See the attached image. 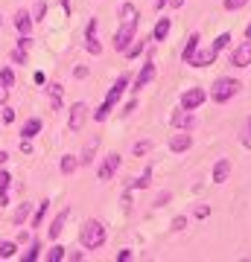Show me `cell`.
I'll return each mask as SVG.
<instances>
[{
    "label": "cell",
    "mask_w": 251,
    "mask_h": 262,
    "mask_svg": "<svg viewBox=\"0 0 251 262\" xmlns=\"http://www.w3.org/2000/svg\"><path fill=\"white\" fill-rule=\"evenodd\" d=\"M129 88H131V76H129V73L117 76V79H114V84H111V91H108V96L103 99V105H100V108L91 114L93 120H96V122H105V120H108V114L114 111V105L123 99V91H129Z\"/></svg>",
    "instance_id": "6da1fadb"
},
{
    "label": "cell",
    "mask_w": 251,
    "mask_h": 262,
    "mask_svg": "<svg viewBox=\"0 0 251 262\" xmlns=\"http://www.w3.org/2000/svg\"><path fill=\"white\" fill-rule=\"evenodd\" d=\"M240 91H242L240 79H234V76H219V79L210 84V99H214L216 105H225V102H231Z\"/></svg>",
    "instance_id": "7a4b0ae2"
},
{
    "label": "cell",
    "mask_w": 251,
    "mask_h": 262,
    "mask_svg": "<svg viewBox=\"0 0 251 262\" xmlns=\"http://www.w3.org/2000/svg\"><path fill=\"white\" fill-rule=\"evenodd\" d=\"M105 239H108V233H105V225L103 222H96V219H88L82 225V233H79V242L88 248V251H100L105 245Z\"/></svg>",
    "instance_id": "3957f363"
},
{
    "label": "cell",
    "mask_w": 251,
    "mask_h": 262,
    "mask_svg": "<svg viewBox=\"0 0 251 262\" xmlns=\"http://www.w3.org/2000/svg\"><path fill=\"white\" fill-rule=\"evenodd\" d=\"M120 163H123V158L117 155V151H111V155H105V158L100 160V169H96V181H100V184H105V181H111V178H114V172L120 169Z\"/></svg>",
    "instance_id": "277c9868"
},
{
    "label": "cell",
    "mask_w": 251,
    "mask_h": 262,
    "mask_svg": "<svg viewBox=\"0 0 251 262\" xmlns=\"http://www.w3.org/2000/svg\"><path fill=\"white\" fill-rule=\"evenodd\" d=\"M88 111H91V108H88V105L85 102H73L70 105V114H67V131H82V125L85 122H88Z\"/></svg>",
    "instance_id": "5b68a950"
},
{
    "label": "cell",
    "mask_w": 251,
    "mask_h": 262,
    "mask_svg": "<svg viewBox=\"0 0 251 262\" xmlns=\"http://www.w3.org/2000/svg\"><path fill=\"white\" fill-rule=\"evenodd\" d=\"M207 99L205 88H187L184 94H181V108L187 111H196V108H202V102Z\"/></svg>",
    "instance_id": "8992f818"
},
{
    "label": "cell",
    "mask_w": 251,
    "mask_h": 262,
    "mask_svg": "<svg viewBox=\"0 0 251 262\" xmlns=\"http://www.w3.org/2000/svg\"><path fill=\"white\" fill-rule=\"evenodd\" d=\"M134 32H138V24H123L117 29V35H114V50L117 53H126V47L134 41Z\"/></svg>",
    "instance_id": "52a82bcc"
},
{
    "label": "cell",
    "mask_w": 251,
    "mask_h": 262,
    "mask_svg": "<svg viewBox=\"0 0 251 262\" xmlns=\"http://www.w3.org/2000/svg\"><path fill=\"white\" fill-rule=\"evenodd\" d=\"M96 18L88 20V29H85V50L91 53V56H100L103 53V44H100V35H96Z\"/></svg>",
    "instance_id": "ba28073f"
},
{
    "label": "cell",
    "mask_w": 251,
    "mask_h": 262,
    "mask_svg": "<svg viewBox=\"0 0 251 262\" xmlns=\"http://www.w3.org/2000/svg\"><path fill=\"white\" fill-rule=\"evenodd\" d=\"M169 125H172V128H178V131H193V128H196L193 111H187V108H178V111L169 117Z\"/></svg>",
    "instance_id": "9c48e42d"
},
{
    "label": "cell",
    "mask_w": 251,
    "mask_h": 262,
    "mask_svg": "<svg viewBox=\"0 0 251 262\" xmlns=\"http://www.w3.org/2000/svg\"><path fill=\"white\" fill-rule=\"evenodd\" d=\"M251 64V38H245V41H240V47L231 53V67H248Z\"/></svg>",
    "instance_id": "30bf717a"
},
{
    "label": "cell",
    "mask_w": 251,
    "mask_h": 262,
    "mask_svg": "<svg viewBox=\"0 0 251 262\" xmlns=\"http://www.w3.org/2000/svg\"><path fill=\"white\" fill-rule=\"evenodd\" d=\"M152 79H155V64H152V61H146V64L140 67L138 79L131 82V88H129V91H134V94H138V91H143V88H146V84L152 82Z\"/></svg>",
    "instance_id": "8fae6325"
},
{
    "label": "cell",
    "mask_w": 251,
    "mask_h": 262,
    "mask_svg": "<svg viewBox=\"0 0 251 262\" xmlns=\"http://www.w3.org/2000/svg\"><path fill=\"white\" fill-rule=\"evenodd\" d=\"M67 219H70V207H62V213H59L56 219L50 222V227H47V236H50V239H59V233L65 230V222H67Z\"/></svg>",
    "instance_id": "7c38bea8"
},
{
    "label": "cell",
    "mask_w": 251,
    "mask_h": 262,
    "mask_svg": "<svg viewBox=\"0 0 251 262\" xmlns=\"http://www.w3.org/2000/svg\"><path fill=\"white\" fill-rule=\"evenodd\" d=\"M190 146H193V134H187V131H181V134H172V137H169V151H176V155L187 151Z\"/></svg>",
    "instance_id": "4fadbf2b"
},
{
    "label": "cell",
    "mask_w": 251,
    "mask_h": 262,
    "mask_svg": "<svg viewBox=\"0 0 251 262\" xmlns=\"http://www.w3.org/2000/svg\"><path fill=\"white\" fill-rule=\"evenodd\" d=\"M216 56H219V53H216L214 47L202 50V53L196 50V53H193V58H190V64H193V67H207V64H214V61H216Z\"/></svg>",
    "instance_id": "5bb4252c"
},
{
    "label": "cell",
    "mask_w": 251,
    "mask_h": 262,
    "mask_svg": "<svg viewBox=\"0 0 251 262\" xmlns=\"http://www.w3.org/2000/svg\"><path fill=\"white\" fill-rule=\"evenodd\" d=\"M231 178V160L228 158H219L214 163V181L216 184H225V181Z\"/></svg>",
    "instance_id": "9a60e30c"
},
{
    "label": "cell",
    "mask_w": 251,
    "mask_h": 262,
    "mask_svg": "<svg viewBox=\"0 0 251 262\" xmlns=\"http://www.w3.org/2000/svg\"><path fill=\"white\" fill-rule=\"evenodd\" d=\"M38 131H41V120H38V117H29V120L21 125V137H24V140H32Z\"/></svg>",
    "instance_id": "2e32d148"
},
{
    "label": "cell",
    "mask_w": 251,
    "mask_h": 262,
    "mask_svg": "<svg viewBox=\"0 0 251 262\" xmlns=\"http://www.w3.org/2000/svg\"><path fill=\"white\" fill-rule=\"evenodd\" d=\"M15 27H18L21 35H29V27H32V18H29L27 9H18L15 12Z\"/></svg>",
    "instance_id": "e0dca14e"
},
{
    "label": "cell",
    "mask_w": 251,
    "mask_h": 262,
    "mask_svg": "<svg viewBox=\"0 0 251 262\" xmlns=\"http://www.w3.org/2000/svg\"><path fill=\"white\" fill-rule=\"evenodd\" d=\"M169 29H172L169 18H158V24H155V29H152V38H155V41H167Z\"/></svg>",
    "instance_id": "ac0fdd59"
},
{
    "label": "cell",
    "mask_w": 251,
    "mask_h": 262,
    "mask_svg": "<svg viewBox=\"0 0 251 262\" xmlns=\"http://www.w3.org/2000/svg\"><path fill=\"white\" fill-rule=\"evenodd\" d=\"M120 18H123V24H138V18H140L138 6H134V3H123L120 6Z\"/></svg>",
    "instance_id": "d6986e66"
},
{
    "label": "cell",
    "mask_w": 251,
    "mask_h": 262,
    "mask_svg": "<svg viewBox=\"0 0 251 262\" xmlns=\"http://www.w3.org/2000/svg\"><path fill=\"white\" fill-rule=\"evenodd\" d=\"M76 166H79V160H76V155H62V163H59V169H62V175H73Z\"/></svg>",
    "instance_id": "ffe728a7"
},
{
    "label": "cell",
    "mask_w": 251,
    "mask_h": 262,
    "mask_svg": "<svg viewBox=\"0 0 251 262\" xmlns=\"http://www.w3.org/2000/svg\"><path fill=\"white\" fill-rule=\"evenodd\" d=\"M196 50H199V32H193V35L187 38V44H184V53H181V58H184L187 64H190V58H193Z\"/></svg>",
    "instance_id": "44dd1931"
},
{
    "label": "cell",
    "mask_w": 251,
    "mask_h": 262,
    "mask_svg": "<svg viewBox=\"0 0 251 262\" xmlns=\"http://www.w3.org/2000/svg\"><path fill=\"white\" fill-rule=\"evenodd\" d=\"M62 94H65V88H62L59 82L50 84V102H53V111H59V108H62Z\"/></svg>",
    "instance_id": "7402d4cb"
},
{
    "label": "cell",
    "mask_w": 251,
    "mask_h": 262,
    "mask_svg": "<svg viewBox=\"0 0 251 262\" xmlns=\"http://www.w3.org/2000/svg\"><path fill=\"white\" fill-rule=\"evenodd\" d=\"M93 151H96V140H91L88 146H85L82 158H79V166H88V163H93Z\"/></svg>",
    "instance_id": "603a6c76"
},
{
    "label": "cell",
    "mask_w": 251,
    "mask_h": 262,
    "mask_svg": "<svg viewBox=\"0 0 251 262\" xmlns=\"http://www.w3.org/2000/svg\"><path fill=\"white\" fill-rule=\"evenodd\" d=\"M240 143L245 146V149H251V117L242 122V128H240Z\"/></svg>",
    "instance_id": "cb8c5ba5"
},
{
    "label": "cell",
    "mask_w": 251,
    "mask_h": 262,
    "mask_svg": "<svg viewBox=\"0 0 251 262\" xmlns=\"http://www.w3.org/2000/svg\"><path fill=\"white\" fill-rule=\"evenodd\" d=\"M149 181H152V169L146 166L143 172H140V178L131 184V189H146V187H149Z\"/></svg>",
    "instance_id": "d4e9b609"
},
{
    "label": "cell",
    "mask_w": 251,
    "mask_h": 262,
    "mask_svg": "<svg viewBox=\"0 0 251 262\" xmlns=\"http://www.w3.org/2000/svg\"><path fill=\"white\" fill-rule=\"evenodd\" d=\"M47 210H50V201H41L38 204V213H35V219H32V227H41V222H44V215H47Z\"/></svg>",
    "instance_id": "484cf974"
},
{
    "label": "cell",
    "mask_w": 251,
    "mask_h": 262,
    "mask_svg": "<svg viewBox=\"0 0 251 262\" xmlns=\"http://www.w3.org/2000/svg\"><path fill=\"white\" fill-rule=\"evenodd\" d=\"M9 256H15V242L3 239V242H0V259H9Z\"/></svg>",
    "instance_id": "4316f807"
},
{
    "label": "cell",
    "mask_w": 251,
    "mask_h": 262,
    "mask_svg": "<svg viewBox=\"0 0 251 262\" xmlns=\"http://www.w3.org/2000/svg\"><path fill=\"white\" fill-rule=\"evenodd\" d=\"M0 82L6 84V88H12L15 84V70L12 67H0Z\"/></svg>",
    "instance_id": "83f0119b"
},
{
    "label": "cell",
    "mask_w": 251,
    "mask_h": 262,
    "mask_svg": "<svg viewBox=\"0 0 251 262\" xmlns=\"http://www.w3.org/2000/svg\"><path fill=\"white\" fill-rule=\"evenodd\" d=\"M65 251L67 248H62V245H53V251L47 253V262H62L65 259Z\"/></svg>",
    "instance_id": "f1b7e54d"
},
{
    "label": "cell",
    "mask_w": 251,
    "mask_h": 262,
    "mask_svg": "<svg viewBox=\"0 0 251 262\" xmlns=\"http://www.w3.org/2000/svg\"><path fill=\"white\" fill-rule=\"evenodd\" d=\"M27 215H29V204H21L18 210H15V215H12V222H15V225H24Z\"/></svg>",
    "instance_id": "f546056e"
},
{
    "label": "cell",
    "mask_w": 251,
    "mask_h": 262,
    "mask_svg": "<svg viewBox=\"0 0 251 262\" xmlns=\"http://www.w3.org/2000/svg\"><path fill=\"white\" fill-rule=\"evenodd\" d=\"M228 44H231V35H228V32H222V35L216 38V41H214V44H210V47H214L216 53H222V50L228 47Z\"/></svg>",
    "instance_id": "4dcf8cb0"
},
{
    "label": "cell",
    "mask_w": 251,
    "mask_h": 262,
    "mask_svg": "<svg viewBox=\"0 0 251 262\" xmlns=\"http://www.w3.org/2000/svg\"><path fill=\"white\" fill-rule=\"evenodd\" d=\"M38 251H41V245H38V242H32V245H29V251L24 253L21 259H24V262H35V259H38Z\"/></svg>",
    "instance_id": "1f68e13d"
},
{
    "label": "cell",
    "mask_w": 251,
    "mask_h": 262,
    "mask_svg": "<svg viewBox=\"0 0 251 262\" xmlns=\"http://www.w3.org/2000/svg\"><path fill=\"white\" fill-rule=\"evenodd\" d=\"M140 53H143V41H134V44L126 47V58H138Z\"/></svg>",
    "instance_id": "d6a6232c"
},
{
    "label": "cell",
    "mask_w": 251,
    "mask_h": 262,
    "mask_svg": "<svg viewBox=\"0 0 251 262\" xmlns=\"http://www.w3.org/2000/svg\"><path fill=\"white\" fill-rule=\"evenodd\" d=\"M149 149H152V143H149V140H138V143H134V149H131V151H134L138 158H143V155H146Z\"/></svg>",
    "instance_id": "836d02e7"
},
{
    "label": "cell",
    "mask_w": 251,
    "mask_h": 262,
    "mask_svg": "<svg viewBox=\"0 0 251 262\" xmlns=\"http://www.w3.org/2000/svg\"><path fill=\"white\" fill-rule=\"evenodd\" d=\"M9 58L15 61V64H27V50H18V47H15V50L9 53Z\"/></svg>",
    "instance_id": "e575fe53"
},
{
    "label": "cell",
    "mask_w": 251,
    "mask_h": 262,
    "mask_svg": "<svg viewBox=\"0 0 251 262\" xmlns=\"http://www.w3.org/2000/svg\"><path fill=\"white\" fill-rule=\"evenodd\" d=\"M9 187H12V175L0 169V192H9Z\"/></svg>",
    "instance_id": "d590c367"
},
{
    "label": "cell",
    "mask_w": 251,
    "mask_h": 262,
    "mask_svg": "<svg viewBox=\"0 0 251 262\" xmlns=\"http://www.w3.org/2000/svg\"><path fill=\"white\" fill-rule=\"evenodd\" d=\"M245 3H248V0H225V9L228 12H240Z\"/></svg>",
    "instance_id": "8d00e7d4"
},
{
    "label": "cell",
    "mask_w": 251,
    "mask_h": 262,
    "mask_svg": "<svg viewBox=\"0 0 251 262\" xmlns=\"http://www.w3.org/2000/svg\"><path fill=\"white\" fill-rule=\"evenodd\" d=\"M44 15H47V3L41 0V3L35 6V12H32V20H44Z\"/></svg>",
    "instance_id": "74e56055"
},
{
    "label": "cell",
    "mask_w": 251,
    "mask_h": 262,
    "mask_svg": "<svg viewBox=\"0 0 251 262\" xmlns=\"http://www.w3.org/2000/svg\"><path fill=\"white\" fill-rule=\"evenodd\" d=\"M134 111H138V99H131V102H126V108H123V117H131Z\"/></svg>",
    "instance_id": "f35d334b"
},
{
    "label": "cell",
    "mask_w": 251,
    "mask_h": 262,
    "mask_svg": "<svg viewBox=\"0 0 251 262\" xmlns=\"http://www.w3.org/2000/svg\"><path fill=\"white\" fill-rule=\"evenodd\" d=\"M207 215H210V207H207V204L196 207V219H207Z\"/></svg>",
    "instance_id": "ab89813d"
},
{
    "label": "cell",
    "mask_w": 251,
    "mask_h": 262,
    "mask_svg": "<svg viewBox=\"0 0 251 262\" xmlns=\"http://www.w3.org/2000/svg\"><path fill=\"white\" fill-rule=\"evenodd\" d=\"M187 227V219L184 215H176V219H172V230H184Z\"/></svg>",
    "instance_id": "60d3db41"
},
{
    "label": "cell",
    "mask_w": 251,
    "mask_h": 262,
    "mask_svg": "<svg viewBox=\"0 0 251 262\" xmlns=\"http://www.w3.org/2000/svg\"><path fill=\"white\" fill-rule=\"evenodd\" d=\"M73 76H76V79H88V67H85V64L73 67Z\"/></svg>",
    "instance_id": "b9f144b4"
},
{
    "label": "cell",
    "mask_w": 251,
    "mask_h": 262,
    "mask_svg": "<svg viewBox=\"0 0 251 262\" xmlns=\"http://www.w3.org/2000/svg\"><path fill=\"white\" fill-rule=\"evenodd\" d=\"M29 44H32V38H29V35H21L18 38V50H29Z\"/></svg>",
    "instance_id": "7bdbcfd3"
},
{
    "label": "cell",
    "mask_w": 251,
    "mask_h": 262,
    "mask_svg": "<svg viewBox=\"0 0 251 262\" xmlns=\"http://www.w3.org/2000/svg\"><path fill=\"white\" fill-rule=\"evenodd\" d=\"M6 99H9V88L0 82V105H6Z\"/></svg>",
    "instance_id": "ee69618b"
},
{
    "label": "cell",
    "mask_w": 251,
    "mask_h": 262,
    "mask_svg": "<svg viewBox=\"0 0 251 262\" xmlns=\"http://www.w3.org/2000/svg\"><path fill=\"white\" fill-rule=\"evenodd\" d=\"M3 122H6V125L15 122V111H12V108H3Z\"/></svg>",
    "instance_id": "f6af8a7d"
},
{
    "label": "cell",
    "mask_w": 251,
    "mask_h": 262,
    "mask_svg": "<svg viewBox=\"0 0 251 262\" xmlns=\"http://www.w3.org/2000/svg\"><path fill=\"white\" fill-rule=\"evenodd\" d=\"M21 151H24V155H32V143L24 140V137H21Z\"/></svg>",
    "instance_id": "bcb514c9"
},
{
    "label": "cell",
    "mask_w": 251,
    "mask_h": 262,
    "mask_svg": "<svg viewBox=\"0 0 251 262\" xmlns=\"http://www.w3.org/2000/svg\"><path fill=\"white\" fill-rule=\"evenodd\" d=\"M131 259V251H120L117 253V262H129Z\"/></svg>",
    "instance_id": "7dc6e473"
},
{
    "label": "cell",
    "mask_w": 251,
    "mask_h": 262,
    "mask_svg": "<svg viewBox=\"0 0 251 262\" xmlns=\"http://www.w3.org/2000/svg\"><path fill=\"white\" fill-rule=\"evenodd\" d=\"M167 3H169V6H172V9H181V6H184L187 0H167Z\"/></svg>",
    "instance_id": "c3c4849f"
},
{
    "label": "cell",
    "mask_w": 251,
    "mask_h": 262,
    "mask_svg": "<svg viewBox=\"0 0 251 262\" xmlns=\"http://www.w3.org/2000/svg\"><path fill=\"white\" fill-rule=\"evenodd\" d=\"M167 198H169V192H161V195H158V201H155V204H158V207H161V204H167Z\"/></svg>",
    "instance_id": "681fc988"
},
{
    "label": "cell",
    "mask_w": 251,
    "mask_h": 262,
    "mask_svg": "<svg viewBox=\"0 0 251 262\" xmlns=\"http://www.w3.org/2000/svg\"><path fill=\"white\" fill-rule=\"evenodd\" d=\"M6 160H9V151H0V166H3Z\"/></svg>",
    "instance_id": "f907efd6"
},
{
    "label": "cell",
    "mask_w": 251,
    "mask_h": 262,
    "mask_svg": "<svg viewBox=\"0 0 251 262\" xmlns=\"http://www.w3.org/2000/svg\"><path fill=\"white\" fill-rule=\"evenodd\" d=\"M155 6H158V9H164V6H167V0H158V3H155Z\"/></svg>",
    "instance_id": "816d5d0a"
},
{
    "label": "cell",
    "mask_w": 251,
    "mask_h": 262,
    "mask_svg": "<svg viewBox=\"0 0 251 262\" xmlns=\"http://www.w3.org/2000/svg\"><path fill=\"white\" fill-rule=\"evenodd\" d=\"M245 38H251V24H248V29H245Z\"/></svg>",
    "instance_id": "f5cc1de1"
},
{
    "label": "cell",
    "mask_w": 251,
    "mask_h": 262,
    "mask_svg": "<svg viewBox=\"0 0 251 262\" xmlns=\"http://www.w3.org/2000/svg\"><path fill=\"white\" fill-rule=\"evenodd\" d=\"M3 24H6V20H3V15H0V27H3Z\"/></svg>",
    "instance_id": "db71d44e"
}]
</instances>
